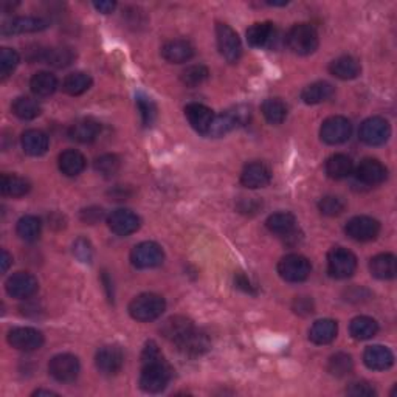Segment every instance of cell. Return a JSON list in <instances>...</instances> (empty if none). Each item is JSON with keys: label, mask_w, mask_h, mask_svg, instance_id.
Returning <instances> with one entry per match:
<instances>
[{"label": "cell", "mask_w": 397, "mask_h": 397, "mask_svg": "<svg viewBox=\"0 0 397 397\" xmlns=\"http://www.w3.org/2000/svg\"><path fill=\"white\" fill-rule=\"evenodd\" d=\"M172 377V368L160 352L157 343L148 341L142 352V374L140 388L144 393H162L170 385Z\"/></svg>", "instance_id": "cell-1"}, {"label": "cell", "mask_w": 397, "mask_h": 397, "mask_svg": "<svg viewBox=\"0 0 397 397\" xmlns=\"http://www.w3.org/2000/svg\"><path fill=\"white\" fill-rule=\"evenodd\" d=\"M166 309V301L163 297L157 294H142L132 299L129 304L130 317L137 322L148 323L157 320Z\"/></svg>", "instance_id": "cell-2"}, {"label": "cell", "mask_w": 397, "mask_h": 397, "mask_svg": "<svg viewBox=\"0 0 397 397\" xmlns=\"http://www.w3.org/2000/svg\"><path fill=\"white\" fill-rule=\"evenodd\" d=\"M287 45L294 53L301 54H312L318 48V33L309 24H298L292 27L287 33Z\"/></svg>", "instance_id": "cell-3"}, {"label": "cell", "mask_w": 397, "mask_h": 397, "mask_svg": "<svg viewBox=\"0 0 397 397\" xmlns=\"http://www.w3.org/2000/svg\"><path fill=\"white\" fill-rule=\"evenodd\" d=\"M312 266L309 260L303 255L292 253L284 256L278 264V274L287 283H303L309 278Z\"/></svg>", "instance_id": "cell-4"}, {"label": "cell", "mask_w": 397, "mask_h": 397, "mask_svg": "<svg viewBox=\"0 0 397 397\" xmlns=\"http://www.w3.org/2000/svg\"><path fill=\"white\" fill-rule=\"evenodd\" d=\"M355 269H357V257L350 250L336 247L327 255V270L332 278L345 280V278L354 275Z\"/></svg>", "instance_id": "cell-5"}, {"label": "cell", "mask_w": 397, "mask_h": 397, "mask_svg": "<svg viewBox=\"0 0 397 397\" xmlns=\"http://www.w3.org/2000/svg\"><path fill=\"white\" fill-rule=\"evenodd\" d=\"M359 137L360 140L368 146L385 144L388 142V138L391 137V126H389V123L385 120V118L380 117L368 118V120L361 123Z\"/></svg>", "instance_id": "cell-6"}, {"label": "cell", "mask_w": 397, "mask_h": 397, "mask_svg": "<svg viewBox=\"0 0 397 397\" xmlns=\"http://www.w3.org/2000/svg\"><path fill=\"white\" fill-rule=\"evenodd\" d=\"M352 134V124L345 117H331L324 120L320 129V137L326 144H341L347 142Z\"/></svg>", "instance_id": "cell-7"}, {"label": "cell", "mask_w": 397, "mask_h": 397, "mask_svg": "<svg viewBox=\"0 0 397 397\" xmlns=\"http://www.w3.org/2000/svg\"><path fill=\"white\" fill-rule=\"evenodd\" d=\"M216 38H218V47L222 57L232 64L238 62L242 54V44L238 33L227 24H218L216 25Z\"/></svg>", "instance_id": "cell-8"}, {"label": "cell", "mask_w": 397, "mask_h": 397, "mask_svg": "<svg viewBox=\"0 0 397 397\" xmlns=\"http://www.w3.org/2000/svg\"><path fill=\"white\" fill-rule=\"evenodd\" d=\"M80 360L72 354L54 355L48 364V373L54 380L61 383L73 382L80 375Z\"/></svg>", "instance_id": "cell-9"}, {"label": "cell", "mask_w": 397, "mask_h": 397, "mask_svg": "<svg viewBox=\"0 0 397 397\" xmlns=\"http://www.w3.org/2000/svg\"><path fill=\"white\" fill-rule=\"evenodd\" d=\"M163 250L156 242H142L134 247L130 261L137 269H154L163 262Z\"/></svg>", "instance_id": "cell-10"}, {"label": "cell", "mask_w": 397, "mask_h": 397, "mask_svg": "<svg viewBox=\"0 0 397 397\" xmlns=\"http://www.w3.org/2000/svg\"><path fill=\"white\" fill-rule=\"evenodd\" d=\"M8 343L17 351L31 352L44 345V336L34 327H15L8 332Z\"/></svg>", "instance_id": "cell-11"}, {"label": "cell", "mask_w": 397, "mask_h": 397, "mask_svg": "<svg viewBox=\"0 0 397 397\" xmlns=\"http://www.w3.org/2000/svg\"><path fill=\"white\" fill-rule=\"evenodd\" d=\"M346 234L351 239L359 242H368L377 238L380 232V224L369 216H355L345 227Z\"/></svg>", "instance_id": "cell-12"}, {"label": "cell", "mask_w": 397, "mask_h": 397, "mask_svg": "<svg viewBox=\"0 0 397 397\" xmlns=\"http://www.w3.org/2000/svg\"><path fill=\"white\" fill-rule=\"evenodd\" d=\"M38 280L31 274H29V271H17V274L11 275L5 284L6 294L17 299L33 297L38 292Z\"/></svg>", "instance_id": "cell-13"}, {"label": "cell", "mask_w": 397, "mask_h": 397, "mask_svg": "<svg viewBox=\"0 0 397 397\" xmlns=\"http://www.w3.org/2000/svg\"><path fill=\"white\" fill-rule=\"evenodd\" d=\"M95 364L98 371L106 375H115L121 371L124 364V354L118 346H103L96 352Z\"/></svg>", "instance_id": "cell-14"}, {"label": "cell", "mask_w": 397, "mask_h": 397, "mask_svg": "<svg viewBox=\"0 0 397 397\" xmlns=\"http://www.w3.org/2000/svg\"><path fill=\"white\" fill-rule=\"evenodd\" d=\"M194 329H196V327H194L190 318L176 315V317H171L166 320V322L162 324V327H160V332H162V336L166 340L177 346L180 341L190 336Z\"/></svg>", "instance_id": "cell-15"}, {"label": "cell", "mask_w": 397, "mask_h": 397, "mask_svg": "<svg viewBox=\"0 0 397 397\" xmlns=\"http://www.w3.org/2000/svg\"><path fill=\"white\" fill-rule=\"evenodd\" d=\"M109 228L118 236H129L140 228L142 220L129 210H115L107 218Z\"/></svg>", "instance_id": "cell-16"}, {"label": "cell", "mask_w": 397, "mask_h": 397, "mask_svg": "<svg viewBox=\"0 0 397 397\" xmlns=\"http://www.w3.org/2000/svg\"><path fill=\"white\" fill-rule=\"evenodd\" d=\"M355 176H357V179L361 183L374 186V185H380L382 182H385L388 171L385 166L379 162V160L365 158V160H361L360 165L357 166Z\"/></svg>", "instance_id": "cell-17"}, {"label": "cell", "mask_w": 397, "mask_h": 397, "mask_svg": "<svg viewBox=\"0 0 397 397\" xmlns=\"http://www.w3.org/2000/svg\"><path fill=\"white\" fill-rule=\"evenodd\" d=\"M185 115L193 126V129H196L202 135L208 134V130H210V126L216 117L210 107H207L204 106V104H199V103L188 104V106L185 107Z\"/></svg>", "instance_id": "cell-18"}, {"label": "cell", "mask_w": 397, "mask_h": 397, "mask_svg": "<svg viewBox=\"0 0 397 397\" xmlns=\"http://www.w3.org/2000/svg\"><path fill=\"white\" fill-rule=\"evenodd\" d=\"M270 180H271V171L269 166L262 162L248 163L241 174V183L247 188H252V190L267 186L270 183Z\"/></svg>", "instance_id": "cell-19"}, {"label": "cell", "mask_w": 397, "mask_h": 397, "mask_svg": "<svg viewBox=\"0 0 397 397\" xmlns=\"http://www.w3.org/2000/svg\"><path fill=\"white\" fill-rule=\"evenodd\" d=\"M48 27L45 19L40 17H16L11 19L8 22H3L2 25V34L3 36H11V34H22V33H36L43 31Z\"/></svg>", "instance_id": "cell-20"}, {"label": "cell", "mask_w": 397, "mask_h": 397, "mask_svg": "<svg viewBox=\"0 0 397 397\" xmlns=\"http://www.w3.org/2000/svg\"><path fill=\"white\" fill-rule=\"evenodd\" d=\"M210 346H211L210 337H208L204 331H197V329H194L190 336L185 337L177 345L179 351L191 359L204 355L208 350H210Z\"/></svg>", "instance_id": "cell-21"}, {"label": "cell", "mask_w": 397, "mask_h": 397, "mask_svg": "<svg viewBox=\"0 0 397 397\" xmlns=\"http://www.w3.org/2000/svg\"><path fill=\"white\" fill-rule=\"evenodd\" d=\"M365 365L373 371H387L394 364V355L387 346L374 345L366 347L364 354Z\"/></svg>", "instance_id": "cell-22"}, {"label": "cell", "mask_w": 397, "mask_h": 397, "mask_svg": "<svg viewBox=\"0 0 397 397\" xmlns=\"http://www.w3.org/2000/svg\"><path fill=\"white\" fill-rule=\"evenodd\" d=\"M101 132V124L93 120V118H82L73 123L70 129H68V135L72 140L78 143H92L96 140V137Z\"/></svg>", "instance_id": "cell-23"}, {"label": "cell", "mask_w": 397, "mask_h": 397, "mask_svg": "<svg viewBox=\"0 0 397 397\" xmlns=\"http://www.w3.org/2000/svg\"><path fill=\"white\" fill-rule=\"evenodd\" d=\"M162 57L171 64H183L194 57V47L183 39L171 40L162 48Z\"/></svg>", "instance_id": "cell-24"}, {"label": "cell", "mask_w": 397, "mask_h": 397, "mask_svg": "<svg viewBox=\"0 0 397 397\" xmlns=\"http://www.w3.org/2000/svg\"><path fill=\"white\" fill-rule=\"evenodd\" d=\"M337 334H338L337 322H334L331 318H323L312 324L309 331V338L312 343L315 345H329L331 341L336 340Z\"/></svg>", "instance_id": "cell-25"}, {"label": "cell", "mask_w": 397, "mask_h": 397, "mask_svg": "<svg viewBox=\"0 0 397 397\" xmlns=\"http://www.w3.org/2000/svg\"><path fill=\"white\" fill-rule=\"evenodd\" d=\"M369 270H371V275L377 278V280H393L397 274L396 256L389 253L374 256L369 261Z\"/></svg>", "instance_id": "cell-26"}, {"label": "cell", "mask_w": 397, "mask_h": 397, "mask_svg": "<svg viewBox=\"0 0 397 397\" xmlns=\"http://www.w3.org/2000/svg\"><path fill=\"white\" fill-rule=\"evenodd\" d=\"M22 148L25 154L31 157L44 156L48 149V137L45 132L39 129L27 130L22 135Z\"/></svg>", "instance_id": "cell-27"}, {"label": "cell", "mask_w": 397, "mask_h": 397, "mask_svg": "<svg viewBox=\"0 0 397 397\" xmlns=\"http://www.w3.org/2000/svg\"><path fill=\"white\" fill-rule=\"evenodd\" d=\"M329 72L338 80H355L361 72L360 62L352 57H340L334 59L329 66Z\"/></svg>", "instance_id": "cell-28"}, {"label": "cell", "mask_w": 397, "mask_h": 397, "mask_svg": "<svg viewBox=\"0 0 397 397\" xmlns=\"http://www.w3.org/2000/svg\"><path fill=\"white\" fill-rule=\"evenodd\" d=\"M75 58L76 53L70 47H52L44 48L43 54H40V62H45V64L57 68H64L70 66Z\"/></svg>", "instance_id": "cell-29"}, {"label": "cell", "mask_w": 397, "mask_h": 397, "mask_svg": "<svg viewBox=\"0 0 397 397\" xmlns=\"http://www.w3.org/2000/svg\"><path fill=\"white\" fill-rule=\"evenodd\" d=\"M275 39V25L271 22H260L253 24L247 30L248 44L256 48L269 47Z\"/></svg>", "instance_id": "cell-30"}, {"label": "cell", "mask_w": 397, "mask_h": 397, "mask_svg": "<svg viewBox=\"0 0 397 397\" xmlns=\"http://www.w3.org/2000/svg\"><path fill=\"white\" fill-rule=\"evenodd\" d=\"M324 170L327 177H331L334 180H341L351 176L354 171V163L351 157H347L345 154H336L326 160Z\"/></svg>", "instance_id": "cell-31"}, {"label": "cell", "mask_w": 397, "mask_h": 397, "mask_svg": "<svg viewBox=\"0 0 397 397\" xmlns=\"http://www.w3.org/2000/svg\"><path fill=\"white\" fill-rule=\"evenodd\" d=\"M86 168V158L80 151L67 149L59 156V170L67 177H75Z\"/></svg>", "instance_id": "cell-32"}, {"label": "cell", "mask_w": 397, "mask_h": 397, "mask_svg": "<svg viewBox=\"0 0 397 397\" xmlns=\"http://www.w3.org/2000/svg\"><path fill=\"white\" fill-rule=\"evenodd\" d=\"M334 92H336V90H334L332 84H329V82L318 81L303 89L301 100L306 104H320L332 98Z\"/></svg>", "instance_id": "cell-33"}, {"label": "cell", "mask_w": 397, "mask_h": 397, "mask_svg": "<svg viewBox=\"0 0 397 397\" xmlns=\"http://www.w3.org/2000/svg\"><path fill=\"white\" fill-rule=\"evenodd\" d=\"M31 92L39 96V98H47V96L53 95L58 89V80L57 76L50 72H39L31 78L30 81Z\"/></svg>", "instance_id": "cell-34"}, {"label": "cell", "mask_w": 397, "mask_h": 397, "mask_svg": "<svg viewBox=\"0 0 397 397\" xmlns=\"http://www.w3.org/2000/svg\"><path fill=\"white\" fill-rule=\"evenodd\" d=\"M379 331V324L371 317H355L350 324V332L355 340H369Z\"/></svg>", "instance_id": "cell-35"}, {"label": "cell", "mask_w": 397, "mask_h": 397, "mask_svg": "<svg viewBox=\"0 0 397 397\" xmlns=\"http://www.w3.org/2000/svg\"><path fill=\"white\" fill-rule=\"evenodd\" d=\"M295 216L290 213H275L267 219L266 225L271 233L280 236H289L295 230Z\"/></svg>", "instance_id": "cell-36"}, {"label": "cell", "mask_w": 397, "mask_h": 397, "mask_svg": "<svg viewBox=\"0 0 397 397\" xmlns=\"http://www.w3.org/2000/svg\"><path fill=\"white\" fill-rule=\"evenodd\" d=\"M30 182L19 176H2V180H0V190H2V194L10 197H22L25 196L27 193L30 191Z\"/></svg>", "instance_id": "cell-37"}, {"label": "cell", "mask_w": 397, "mask_h": 397, "mask_svg": "<svg viewBox=\"0 0 397 397\" xmlns=\"http://www.w3.org/2000/svg\"><path fill=\"white\" fill-rule=\"evenodd\" d=\"M92 86V78L87 73H82V72H76L68 75L67 78L64 80V84H62V89H64V92L70 96H78L82 95L84 92Z\"/></svg>", "instance_id": "cell-38"}, {"label": "cell", "mask_w": 397, "mask_h": 397, "mask_svg": "<svg viewBox=\"0 0 397 397\" xmlns=\"http://www.w3.org/2000/svg\"><path fill=\"white\" fill-rule=\"evenodd\" d=\"M40 230H43V224H40V219H38L36 216H24V218L19 219L16 227L19 238L29 242L39 238Z\"/></svg>", "instance_id": "cell-39"}, {"label": "cell", "mask_w": 397, "mask_h": 397, "mask_svg": "<svg viewBox=\"0 0 397 397\" xmlns=\"http://www.w3.org/2000/svg\"><path fill=\"white\" fill-rule=\"evenodd\" d=\"M13 114L20 120H34V118L40 115V106L36 100L29 98V96H20L13 103Z\"/></svg>", "instance_id": "cell-40"}, {"label": "cell", "mask_w": 397, "mask_h": 397, "mask_svg": "<svg viewBox=\"0 0 397 397\" xmlns=\"http://www.w3.org/2000/svg\"><path fill=\"white\" fill-rule=\"evenodd\" d=\"M262 115L270 124H281L287 117V106L280 98H269L262 104Z\"/></svg>", "instance_id": "cell-41"}, {"label": "cell", "mask_w": 397, "mask_h": 397, "mask_svg": "<svg viewBox=\"0 0 397 397\" xmlns=\"http://www.w3.org/2000/svg\"><path fill=\"white\" fill-rule=\"evenodd\" d=\"M354 369V361L350 354L338 352L332 355L327 364V371H329L334 377H346L347 374H351Z\"/></svg>", "instance_id": "cell-42"}, {"label": "cell", "mask_w": 397, "mask_h": 397, "mask_svg": "<svg viewBox=\"0 0 397 397\" xmlns=\"http://www.w3.org/2000/svg\"><path fill=\"white\" fill-rule=\"evenodd\" d=\"M121 162L120 158L114 154H104L95 160V170L100 172L103 177H112L120 171Z\"/></svg>", "instance_id": "cell-43"}, {"label": "cell", "mask_w": 397, "mask_h": 397, "mask_svg": "<svg viewBox=\"0 0 397 397\" xmlns=\"http://www.w3.org/2000/svg\"><path fill=\"white\" fill-rule=\"evenodd\" d=\"M208 68L205 66H191L182 73V82L186 87H197L208 80Z\"/></svg>", "instance_id": "cell-44"}, {"label": "cell", "mask_w": 397, "mask_h": 397, "mask_svg": "<svg viewBox=\"0 0 397 397\" xmlns=\"http://www.w3.org/2000/svg\"><path fill=\"white\" fill-rule=\"evenodd\" d=\"M20 58L17 52L11 50V48H2V52H0V76H2V80H6L16 70Z\"/></svg>", "instance_id": "cell-45"}, {"label": "cell", "mask_w": 397, "mask_h": 397, "mask_svg": "<svg viewBox=\"0 0 397 397\" xmlns=\"http://www.w3.org/2000/svg\"><path fill=\"white\" fill-rule=\"evenodd\" d=\"M318 208L322 214L334 218V216H338L345 211L346 204L343 202V199H340L337 196H326L318 202Z\"/></svg>", "instance_id": "cell-46"}, {"label": "cell", "mask_w": 397, "mask_h": 397, "mask_svg": "<svg viewBox=\"0 0 397 397\" xmlns=\"http://www.w3.org/2000/svg\"><path fill=\"white\" fill-rule=\"evenodd\" d=\"M137 104H138V109H140L142 112V118H143V124L144 126H151L152 123L156 121L157 118V106L154 104L151 98L144 95H138L137 96Z\"/></svg>", "instance_id": "cell-47"}, {"label": "cell", "mask_w": 397, "mask_h": 397, "mask_svg": "<svg viewBox=\"0 0 397 397\" xmlns=\"http://www.w3.org/2000/svg\"><path fill=\"white\" fill-rule=\"evenodd\" d=\"M73 253L81 262H92V257H93L92 244L84 238H78L73 244Z\"/></svg>", "instance_id": "cell-48"}, {"label": "cell", "mask_w": 397, "mask_h": 397, "mask_svg": "<svg viewBox=\"0 0 397 397\" xmlns=\"http://www.w3.org/2000/svg\"><path fill=\"white\" fill-rule=\"evenodd\" d=\"M346 393L354 397H371V396H375V389L371 383L361 380V382L351 383L350 388L346 389Z\"/></svg>", "instance_id": "cell-49"}, {"label": "cell", "mask_w": 397, "mask_h": 397, "mask_svg": "<svg viewBox=\"0 0 397 397\" xmlns=\"http://www.w3.org/2000/svg\"><path fill=\"white\" fill-rule=\"evenodd\" d=\"M101 218H103V210L101 208H96V207L87 208V210L81 213V219L84 220L86 224H90V225L96 224V222L101 220Z\"/></svg>", "instance_id": "cell-50"}, {"label": "cell", "mask_w": 397, "mask_h": 397, "mask_svg": "<svg viewBox=\"0 0 397 397\" xmlns=\"http://www.w3.org/2000/svg\"><path fill=\"white\" fill-rule=\"evenodd\" d=\"M234 284H236V287L244 290V292H246V294H252V295L256 294L255 285L250 283L248 278L244 274H236L234 275Z\"/></svg>", "instance_id": "cell-51"}, {"label": "cell", "mask_w": 397, "mask_h": 397, "mask_svg": "<svg viewBox=\"0 0 397 397\" xmlns=\"http://www.w3.org/2000/svg\"><path fill=\"white\" fill-rule=\"evenodd\" d=\"M295 312L301 313V315H308L313 312V306L309 298H298L295 299Z\"/></svg>", "instance_id": "cell-52"}, {"label": "cell", "mask_w": 397, "mask_h": 397, "mask_svg": "<svg viewBox=\"0 0 397 397\" xmlns=\"http://www.w3.org/2000/svg\"><path fill=\"white\" fill-rule=\"evenodd\" d=\"M93 6L100 13H103V15H109V13H112L115 10L117 3L115 2H96L93 3Z\"/></svg>", "instance_id": "cell-53"}, {"label": "cell", "mask_w": 397, "mask_h": 397, "mask_svg": "<svg viewBox=\"0 0 397 397\" xmlns=\"http://www.w3.org/2000/svg\"><path fill=\"white\" fill-rule=\"evenodd\" d=\"M11 261H13V257L10 256V253L6 252V250H2V260H0V262H2V271H3V274H6V271H8Z\"/></svg>", "instance_id": "cell-54"}, {"label": "cell", "mask_w": 397, "mask_h": 397, "mask_svg": "<svg viewBox=\"0 0 397 397\" xmlns=\"http://www.w3.org/2000/svg\"><path fill=\"white\" fill-rule=\"evenodd\" d=\"M54 396L57 393H53V391H48V389H38V391H34V396Z\"/></svg>", "instance_id": "cell-55"}]
</instances>
